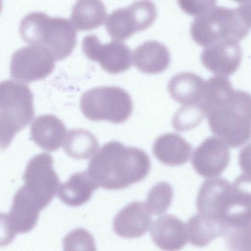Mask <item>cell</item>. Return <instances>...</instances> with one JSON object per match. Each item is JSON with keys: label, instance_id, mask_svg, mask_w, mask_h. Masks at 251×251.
Here are the masks:
<instances>
[{"label": "cell", "instance_id": "cell-20", "mask_svg": "<svg viewBox=\"0 0 251 251\" xmlns=\"http://www.w3.org/2000/svg\"><path fill=\"white\" fill-rule=\"evenodd\" d=\"M99 186L87 171L73 174L59 187L58 197L65 204L80 206L87 202Z\"/></svg>", "mask_w": 251, "mask_h": 251}, {"label": "cell", "instance_id": "cell-31", "mask_svg": "<svg viewBox=\"0 0 251 251\" xmlns=\"http://www.w3.org/2000/svg\"><path fill=\"white\" fill-rule=\"evenodd\" d=\"M240 15L248 25L251 26V0H245L239 2L237 7Z\"/></svg>", "mask_w": 251, "mask_h": 251}, {"label": "cell", "instance_id": "cell-5", "mask_svg": "<svg viewBox=\"0 0 251 251\" xmlns=\"http://www.w3.org/2000/svg\"><path fill=\"white\" fill-rule=\"evenodd\" d=\"M250 29L237 9L214 6L196 17L190 33L194 41L205 48L222 41L238 42L248 35Z\"/></svg>", "mask_w": 251, "mask_h": 251}, {"label": "cell", "instance_id": "cell-11", "mask_svg": "<svg viewBox=\"0 0 251 251\" xmlns=\"http://www.w3.org/2000/svg\"><path fill=\"white\" fill-rule=\"evenodd\" d=\"M81 48L88 58L98 62L110 74L122 73L131 65V50L122 42L112 41L103 44L96 35L90 34L83 38Z\"/></svg>", "mask_w": 251, "mask_h": 251}, {"label": "cell", "instance_id": "cell-3", "mask_svg": "<svg viewBox=\"0 0 251 251\" xmlns=\"http://www.w3.org/2000/svg\"><path fill=\"white\" fill-rule=\"evenodd\" d=\"M196 206L199 213L219 221L227 232L251 225V201L224 178L205 180L199 189Z\"/></svg>", "mask_w": 251, "mask_h": 251}, {"label": "cell", "instance_id": "cell-2", "mask_svg": "<svg viewBox=\"0 0 251 251\" xmlns=\"http://www.w3.org/2000/svg\"><path fill=\"white\" fill-rule=\"evenodd\" d=\"M150 169V157L143 150L111 141L96 152L86 171L99 187L116 190L142 181Z\"/></svg>", "mask_w": 251, "mask_h": 251}, {"label": "cell", "instance_id": "cell-21", "mask_svg": "<svg viewBox=\"0 0 251 251\" xmlns=\"http://www.w3.org/2000/svg\"><path fill=\"white\" fill-rule=\"evenodd\" d=\"M186 227L189 242L198 247H205L227 233L226 228L219 221L199 213L189 219Z\"/></svg>", "mask_w": 251, "mask_h": 251}, {"label": "cell", "instance_id": "cell-23", "mask_svg": "<svg viewBox=\"0 0 251 251\" xmlns=\"http://www.w3.org/2000/svg\"><path fill=\"white\" fill-rule=\"evenodd\" d=\"M99 147L95 136L83 129H73L66 134L63 149L71 157L76 159H86L92 156Z\"/></svg>", "mask_w": 251, "mask_h": 251}, {"label": "cell", "instance_id": "cell-4", "mask_svg": "<svg viewBox=\"0 0 251 251\" xmlns=\"http://www.w3.org/2000/svg\"><path fill=\"white\" fill-rule=\"evenodd\" d=\"M19 32L25 42L47 49L56 60L68 56L76 42V30L69 19L40 11L26 14L20 22Z\"/></svg>", "mask_w": 251, "mask_h": 251}, {"label": "cell", "instance_id": "cell-15", "mask_svg": "<svg viewBox=\"0 0 251 251\" xmlns=\"http://www.w3.org/2000/svg\"><path fill=\"white\" fill-rule=\"evenodd\" d=\"M150 233L154 243L163 251H178L188 241L186 225L170 214L157 218L152 225Z\"/></svg>", "mask_w": 251, "mask_h": 251}, {"label": "cell", "instance_id": "cell-17", "mask_svg": "<svg viewBox=\"0 0 251 251\" xmlns=\"http://www.w3.org/2000/svg\"><path fill=\"white\" fill-rule=\"evenodd\" d=\"M205 82L202 77L194 73H180L170 79L168 90L175 100L183 105L202 107Z\"/></svg>", "mask_w": 251, "mask_h": 251}, {"label": "cell", "instance_id": "cell-19", "mask_svg": "<svg viewBox=\"0 0 251 251\" xmlns=\"http://www.w3.org/2000/svg\"><path fill=\"white\" fill-rule=\"evenodd\" d=\"M134 65L141 72L158 74L169 66L170 54L168 48L161 43L149 40L139 45L133 54Z\"/></svg>", "mask_w": 251, "mask_h": 251}, {"label": "cell", "instance_id": "cell-12", "mask_svg": "<svg viewBox=\"0 0 251 251\" xmlns=\"http://www.w3.org/2000/svg\"><path fill=\"white\" fill-rule=\"evenodd\" d=\"M230 151L226 144L217 137L205 139L195 150L192 165L196 172L203 177L221 175L230 162Z\"/></svg>", "mask_w": 251, "mask_h": 251}, {"label": "cell", "instance_id": "cell-30", "mask_svg": "<svg viewBox=\"0 0 251 251\" xmlns=\"http://www.w3.org/2000/svg\"><path fill=\"white\" fill-rule=\"evenodd\" d=\"M238 162L242 171L251 175V141L240 150Z\"/></svg>", "mask_w": 251, "mask_h": 251}, {"label": "cell", "instance_id": "cell-8", "mask_svg": "<svg viewBox=\"0 0 251 251\" xmlns=\"http://www.w3.org/2000/svg\"><path fill=\"white\" fill-rule=\"evenodd\" d=\"M22 186L25 192L39 204L47 207L59 189L60 181L53 168V158L47 153H41L28 162Z\"/></svg>", "mask_w": 251, "mask_h": 251}, {"label": "cell", "instance_id": "cell-25", "mask_svg": "<svg viewBox=\"0 0 251 251\" xmlns=\"http://www.w3.org/2000/svg\"><path fill=\"white\" fill-rule=\"evenodd\" d=\"M205 116L201 106L183 105L174 114L172 125L178 131H188L200 125Z\"/></svg>", "mask_w": 251, "mask_h": 251}, {"label": "cell", "instance_id": "cell-1", "mask_svg": "<svg viewBox=\"0 0 251 251\" xmlns=\"http://www.w3.org/2000/svg\"><path fill=\"white\" fill-rule=\"evenodd\" d=\"M202 107L211 132L232 148L251 138V96L234 90L226 77L205 81Z\"/></svg>", "mask_w": 251, "mask_h": 251}, {"label": "cell", "instance_id": "cell-28", "mask_svg": "<svg viewBox=\"0 0 251 251\" xmlns=\"http://www.w3.org/2000/svg\"><path fill=\"white\" fill-rule=\"evenodd\" d=\"M180 8L186 13L199 16L215 6V0H180L177 1Z\"/></svg>", "mask_w": 251, "mask_h": 251}, {"label": "cell", "instance_id": "cell-29", "mask_svg": "<svg viewBox=\"0 0 251 251\" xmlns=\"http://www.w3.org/2000/svg\"><path fill=\"white\" fill-rule=\"evenodd\" d=\"M233 188L251 201V175L242 174L237 176L232 184Z\"/></svg>", "mask_w": 251, "mask_h": 251}, {"label": "cell", "instance_id": "cell-24", "mask_svg": "<svg viewBox=\"0 0 251 251\" xmlns=\"http://www.w3.org/2000/svg\"><path fill=\"white\" fill-rule=\"evenodd\" d=\"M173 189L168 183L160 182L149 191L145 203L151 213L160 215L165 213L173 199Z\"/></svg>", "mask_w": 251, "mask_h": 251}, {"label": "cell", "instance_id": "cell-7", "mask_svg": "<svg viewBox=\"0 0 251 251\" xmlns=\"http://www.w3.org/2000/svg\"><path fill=\"white\" fill-rule=\"evenodd\" d=\"M80 107L83 115L90 120L120 124L130 117L133 104L130 95L123 88L102 86L83 93Z\"/></svg>", "mask_w": 251, "mask_h": 251}, {"label": "cell", "instance_id": "cell-14", "mask_svg": "<svg viewBox=\"0 0 251 251\" xmlns=\"http://www.w3.org/2000/svg\"><path fill=\"white\" fill-rule=\"evenodd\" d=\"M145 203L134 201L130 202L115 217L113 227L115 233L125 238H138L149 230L152 219Z\"/></svg>", "mask_w": 251, "mask_h": 251}, {"label": "cell", "instance_id": "cell-26", "mask_svg": "<svg viewBox=\"0 0 251 251\" xmlns=\"http://www.w3.org/2000/svg\"><path fill=\"white\" fill-rule=\"evenodd\" d=\"M63 251H97L95 240L85 229L78 228L63 239Z\"/></svg>", "mask_w": 251, "mask_h": 251}, {"label": "cell", "instance_id": "cell-18", "mask_svg": "<svg viewBox=\"0 0 251 251\" xmlns=\"http://www.w3.org/2000/svg\"><path fill=\"white\" fill-rule=\"evenodd\" d=\"M158 160L170 166H180L189 159L192 146L180 135L167 133L158 137L152 146Z\"/></svg>", "mask_w": 251, "mask_h": 251}, {"label": "cell", "instance_id": "cell-6", "mask_svg": "<svg viewBox=\"0 0 251 251\" xmlns=\"http://www.w3.org/2000/svg\"><path fill=\"white\" fill-rule=\"evenodd\" d=\"M0 147L6 148L15 134L28 126L34 116L33 95L29 87L12 80L0 85Z\"/></svg>", "mask_w": 251, "mask_h": 251}, {"label": "cell", "instance_id": "cell-9", "mask_svg": "<svg viewBox=\"0 0 251 251\" xmlns=\"http://www.w3.org/2000/svg\"><path fill=\"white\" fill-rule=\"evenodd\" d=\"M156 16V8L152 1H136L112 12L106 18L105 26L111 38L122 41L148 28Z\"/></svg>", "mask_w": 251, "mask_h": 251}, {"label": "cell", "instance_id": "cell-13", "mask_svg": "<svg viewBox=\"0 0 251 251\" xmlns=\"http://www.w3.org/2000/svg\"><path fill=\"white\" fill-rule=\"evenodd\" d=\"M242 51L238 42L226 41L204 48L201 60L203 66L218 76L227 77L233 74L240 66Z\"/></svg>", "mask_w": 251, "mask_h": 251}, {"label": "cell", "instance_id": "cell-16", "mask_svg": "<svg viewBox=\"0 0 251 251\" xmlns=\"http://www.w3.org/2000/svg\"><path fill=\"white\" fill-rule=\"evenodd\" d=\"M30 132L34 142L48 151L57 150L64 143L66 135L63 123L50 114L37 117L31 126Z\"/></svg>", "mask_w": 251, "mask_h": 251}, {"label": "cell", "instance_id": "cell-27", "mask_svg": "<svg viewBox=\"0 0 251 251\" xmlns=\"http://www.w3.org/2000/svg\"><path fill=\"white\" fill-rule=\"evenodd\" d=\"M225 237L228 251H251V225L230 230Z\"/></svg>", "mask_w": 251, "mask_h": 251}, {"label": "cell", "instance_id": "cell-10", "mask_svg": "<svg viewBox=\"0 0 251 251\" xmlns=\"http://www.w3.org/2000/svg\"><path fill=\"white\" fill-rule=\"evenodd\" d=\"M54 59L52 53L41 46L23 47L12 55L10 76L15 80L26 82L43 79L52 71Z\"/></svg>", "mask_w": 251, "mask_h": 251}, {"label": "cell", "instance_id": "cell-22", "mask_svg": "<svg viewBox=\"0 0 251 251\" xmlns=\"http://www.w3.org/2000/svg\"><path fill=\"white\" fill-rule=\"evenodd\" d=\"M103 2L97 0H80L72 7V23L79 30H89L101 25L106 17Z\"/></svg>", "mask_w": 251, "mask_h": 251}]
</instances>
